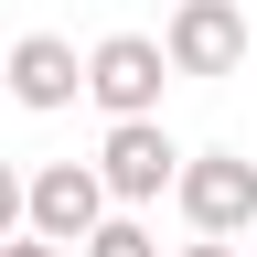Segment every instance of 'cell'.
<instances>
[{"mask_svg":"<svg viewBox=\"0 0 257 257\" xmlns=\"http://www.w3.org/2000/svg\"><path fill=\"white\" fill-rule=\"evenodd\" d=\"M75 257H161V236L140 225V204H118V214H96L86 236H75Z\"/></svg>","mask_w":257,"mask_h":257,"instance_id":"cell-7","label":"cell"},{"mask_svg":"<svg viewBox=\"0 0 257 257\" xmlns=\"http://www.w3.org/2000/svg\"><path fill=\"white\" fill-rule=\"evenodd\" d=\"M11 225H22V172L0 161V236H11Z\"/></svg>","mask_w":257,"mask_h":257,"instance_id":"cell-9","label":"cell"},{"mask_svg":"<svg viewBox=\"0 0 257 257\" xmlns=\"http://www.w3.org/2000/svg\"><path fill=\"white\" fill-rule=\"evenodd\" d=\"M172 204L193 236H246L257 225V161L246 150H182L172 161Z\"/></svg>","mask_w":257,"mask_h":257,"instance_id":"cell-1","label":"cell"},{"mask_svg":"<svg viewBox=\"0 0 257 257\" xmlns=\"http://www.w3.org/2000/svg\"><path fill=\"white\" fill-rule=\"evenodd\" d=\"M161 64L172 75H236L246 64V11L236 0H182L172 32H161Z\"/></svg>","mask_w":257,"mask_h":257,"instance_id":"cell-5","label":"cell"},{"mask_svg":"<svg viewBox=\"0 0 257 257\" xmlns=\"http://www.w3.org/2000/svg\"><path fill=\"white\" fill-rule=\"evenodd\" d=\"M172 257H236V236H193V246H172Z\"/></svg>","mask_w":257,"mask_h":257,"instance_id":"cell-10","label":"cell"},{"mask_svg":"<svg viewBox=\"0 0 257 257\" xmlns=\"http://www.w3.org/2000/svg\"><path fill=\"white\" fill-rule=\"evenodd\" d=\"M0 257H64L54 236H32V225H11V236H0Z\"/></svg>","mask_w":257,"mask_h":257,"instance_id":"cell-8","label":"cell"},{"mask_svg":"<svg viewBox=\"0 0 257 257\" xmlns=\"http://www.w3.org/2000/svg\"><path fill=\"white\" fill-rule=\"evenodd\" d=\"M0 75H11V107H75L86 54L64 32H22V43H0Z\"/></svg>","mask_w":257,"mask_h":257,"instance_id":"cell-6","label":"cell"},{"mask_svg":"<svg viewBox=\"0 0 257 257\" xmlns=\"http://www.w3.org/2000/svg\"><path fill=\"white\" fill-rule=\"evenodd\" d=\"M172 128H161V107L150 118H107V140H96V182H107V204H161L172 193Z\"/></svg>","mask_w":257,"mask_h":257,"instance_id":"cell-2","label":"cell"},{"mask_svg":"<svg viewBox=\"0 0 257 257\" xmlns=\"http://www.w3.org/2000/svg\"><path fill=\"white\" fill-rule=\"evenodd\" d=\"M96 214H107V182H96V161H43V172H22V225H32V236L75 246Z\"/></svg>","mask_w":257,"mask_h":257,"instance_id":"cell-4","label":"cell"},{"mask_svg":"<svg viewBox=\"0 0 257 257\" xmlns=\"http://www.w3.org/2000/svg\"><path fill=\"white\" fill-rule=\"evenodd\" d=\"M161 86H172V64H161L150 32H107V43L86 54V86H75V96H96L107 118H150V107H161Z\"/></svg>","mask_w":257,"mask_h":257,"instance_id":"cell-3","label":"cell"}]
</instances>
